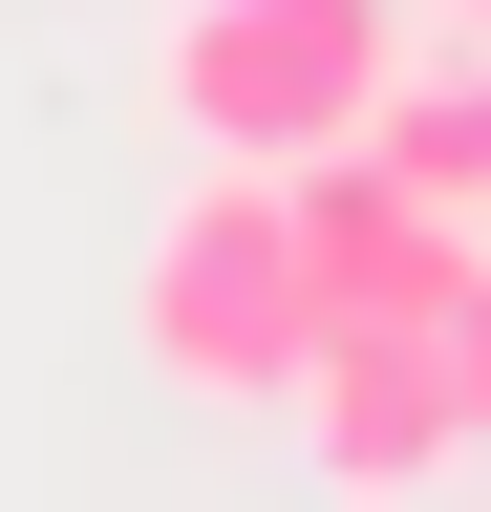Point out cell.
Listing matches in <instances>:
<instances>
[{
  "instance_id": "6da1fadb",
  "label": "cell",
  "mask_w": 491,
  "mask_h": 512,
  "mask_svg": "<svg viewBox=\"0 0 491 512\" xmlns=\"http://www.w3.org/2000/svg\"><path fill=\"white\" fill-rule=\"evenodd\" d=\"M129 342L171 406H299V363H321V278H299V171H235L193 150V192L150 214L129 256Z\"/></svg>"
},
{
  "instance_id": "7a4b0ae2",
  "label": "cell",
  "mask_w": 491,
  "mask_h": 512,
  "mask_svg": "<svg viewBox=\"0 0 491 512\" xmlns=\"http://www.w3.org/2000/svg\"><path fill=\"white\" fill-rule=\"evenodd\" d=\"M385 64H406V0H171V43H150V107H171V150L321 171V150H363Z\"/></svg>"
},
{
  "instance_id": "3957f363",
  "label": "cell",
  "mask_w": 491,
  "mask_h": 512,
  "mask_svg": "<svg viewBox=\"0 0 491 512\" xmlns=\"http://www.w3.org/2000/svg\"><path fill=\"white\" fill-rule=\"evenodd\" d=\"M299 448H321V491H449V470H470L449 320H321V363H299Z\"/></svg>"
},
{
  "instance_id": "277c9868",
  "label": "cell",
  "mask_w": 491,
  "mask_h": 512,
  "mask_svg": "<svg viewBox=\"0 0 491 512\" xmlns=\"http://www.w3.org/2000/svg\"><path fill=\"white\" fill-rule=\"evenodd\" d=\"M299 278H321V320H470L491 214L406 192L385 150H321V171H299Z\"/></svg>"
},
{
  "instance_id": "5b68a950",
  "label": "cell",
  "mask_w": 491,
  "mask_h": 512,
  "mask_svg": "<svg viewBox=\"0 0 491 512\" xmlns=\"http://www.w3.org/2000/svg\"><path fill=\"white\" fill-rule=\"evenodd\" d=\"M363 150H385L406 192H449V214H491V22L406 43V64H385V107H363Z\"/></svg>"
},
{
  "instance_id": "8992f818",
  "label": "cell",
  "mask_w": 491,
  "mask_h": 512,
  "mask_svg": "<svg viewBox=\"0 0 491 512\" xmlns=\"http://www.w3.org/2000/svg\"><path fill=\"white\" fill-rule=\"evenodd\" d=\"M449 384H470V448H491V278H470V320H449Z\"/></svg>"
},
{
  "instance_id": "52a82bcc",
  "label": "cell",
  "mask_w": 491,
  "mask_h": 512,
  "mask_svg": "<svg viewBox=\"0 0 491 512\" xmlns=\"http://www.w3.org/2000/svg\"><path fill=\"white\" fill-rule=\"evenodd\" d=\"M427 22H491V0H427Z\"/></svg>"
}]
</instances>
